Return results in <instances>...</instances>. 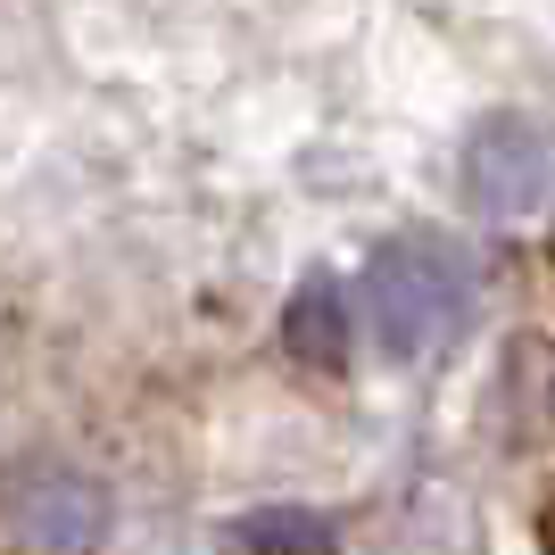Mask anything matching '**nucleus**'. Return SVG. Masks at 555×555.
<instances>
[{
	"label": "nucleus",
	"instance_id": "obj_1",
	"mask_svg": "<svg viewBox=\"0 0 555 555\" xmlns=\"http://www.w3.org/2000/svg\"><path fill=\"white\" fill-rule=\"evenodd\" d=\"M365 315H373V348L398 365L448 348L473 315V257L456 241H431V232L382 241L365 266Z\"/></svg>",
	"mask_w": 555,
	"mask_h": 555
},
{
	"label": "nucleus",
	"instance_id": "obj_2",
	"mask_svg": "<svg viewBox=\"0 0 555 555\" xmlns=\"http://www.w3.org/2000/svg\"><path fill=\"white\" fill-rule=\"evenodd\" d=\"M0 522L25 555H92L108 531V489L75 464H17L0 481Z\"/></svg>",
	"mask_w": 555,
	"mask_h": 555
},
{
	"label": "nucleus",
	"instance_id": "obj_3",
	"mask_svg": "<svg viewBox=\"0 0 555 555\" xmlns=\"http://www.w3.org/2000/svg\"><path fill=\"white\" fill-rule=\"evenodd\" d=\"M555 191V133L522 108H498L464 133V199L498 224L531 216L539 199Z\"/></svg>",
	"mask_w": 555,
	"mask_h": 555
},
{
	"label": "nucleus",
	"instance_id": "obj_4",
	"mask_svg": "<svg viewBox=\"0 0 555 555\" xmlns=\"http://www.w3.org/2000/svg\"><path fill=\"white\" fill-rule=\"evenodd\" d=\"M282 348L299 357L307 373H340L348 365V307H340V282H299L291 307H282Z\"/></svg>",
	"mask_w": 555,
	"mask_h": 555
},
{
	"label": "nucleus",
	"instance_id": "obj_5",
	"mask_svg": "<svg viewBox=\"0 0 555 555\" xmlns=\"http://www.w3.org/2000/svg\"><path fill=\"white\" fill-rule=\"evenodd\" d=\"M332 514L315 506H257L241 514V555H332Z\"/></svg>",
	"mask_w": 555,
	"mask_h": 555
}]
</instances>
